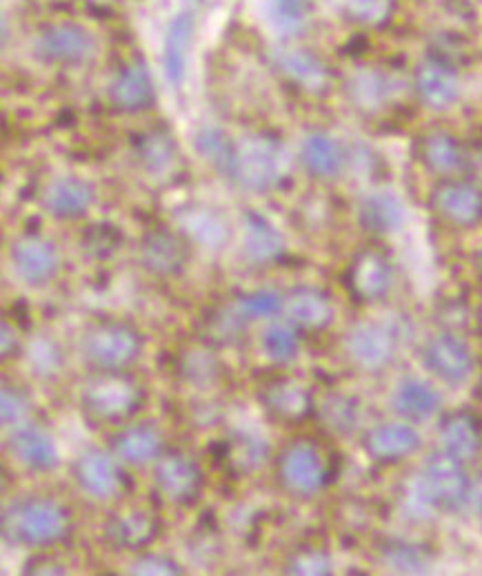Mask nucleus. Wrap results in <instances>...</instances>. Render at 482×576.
<instances>
[{
  "label": "nucleus",
  "mask_w": 482,
  "mask_h": 576,
  "mask_svg": "<svg viewBox=\"0 0 482 576\" xmlns=\"http://www.w3.org/2000/svg\"><path fill=\"white\" fill-rule=\"evenodd\" d=\"M94 36L76 22H51L42 27L33 40L36 58L58 67L82 64L94 56Z\"/></svg>",
  "instance_id": "obj_6"
},
{
  "label": "nucleus",
  "mask_w": 482,
  "mask_h": 576,
  "mask_svg": "<svg viewBox=\"0 0 482 576\" xmlns=\"http://www.w3.org/2000/svg\"><path fill=\"white\" fill-rule=\"evenodd\" d=\"M236 306L252 321V319H265V317L278 315V310L285 306V301L281 299L278 292H274L269 288H260V290H252V292L240 295L236 299Z\"/></svg>",
  "instance_id": "obj_43"
},
{
  "label": "nucleus",
  "mask_w": 482,
  "mask_h": 576,
  "mask_svg": "<svg viewBox=\"0 0 482 576\" xmlns=\"http://www.w3.org/2000/svg\"><path fill=\"white\" fill-rule=\"evenodd\" d=\"M109 100L118 111L140 113L156 102V85L145 62L134 60L120 67L109 82Z\"/></svg>",
  "instance_id": "obj_11"
},
{
  "label": "nucleus",
  "mask_w": 482,
  "mask_h": 576,
  "mask_svg": "<svg viewBox=\"0 0 482 576\" xmlns=\"http://www.w3.org/2000/svg\"><path fill=\"white\" fill-rule=\"evenodd\" d=\"M479 265H481V269H482V251H481V256H479Z\"/></svg>",
  "instance_id": "obj_53"
},
{
  "label": "nucleus",
  "mask_w": 482,
  "mask_h": 576,
  "mask_svg": "<svg viewBox=\"0 0 482 576\" xmlns=\"http://www.w3.org/2000/svg\"><path fill=\"white\" fill-rule=\"evenodd\" d=\"M441 444L447 455L468 464L479 457L482 448V428L470 413H452L441 424Z\"/></svg>",
  "instance_id": "obj_23"
},
{
  "label": "nucleus",
  "mask_w": 482,
  "mask_h": 576,
  "mask_svg": "<svg viewBox=\"0 0 482 576\" xmlns=\"http://www.w3.org/2000/svg\"><path fill=\"white\" fill-rule=\"evenodd\" d=\"M265 11L276 31L294 36L309 24L312 0H267Z\"/></svg>",
  "instance_id": "obj_38"
},
{
  "label": "nucleus",
  "mask_w": 482,
  "mask_h": 576,
  "mask_svg": "<svg viewBox=\"0 0 482 576\" xmlns=\"http://www.w3.org/2000/svg\"><path fill=\"white\" fill-rule=\"evenodd\" d=\"M278 69L303 91L316 93L327 89L329 69L309 49H283L278 51Z\"/></svg>",
  "instance_id": "obj_24"
},
{
  "label": "nucleus",
  "mask_w": 482,
  "mask_h": 576,
  "mask_svg": "<svg viewBox=\"0 0 482 576\" xmlns=\"http://www.w3.org/2000/svg\"><path fill=\"white\" fill-rule=\"evenodd\" d=\"M180 373L196 386H207L218 377V361L205 350H189L180 359Z\"/></svg>",
  "instance_id": "obj_44"
},
{
  "label": "nucleus",
  "mask_w": 482,
  "mask_h": 576,
  "mask_svg": "<svg viewBox=\"0 0 482 576\" xmlns=\"http://www.w3.org/2000/svg\"><path fill=\"white\" fill-rule=\"evenodd\" d=\"M265 406L281 421H301L312 410V395L292 379H278L265 388Z\"/></svg>",
  "instance_id": "obj_30"
},
{
  "label": "nucleus",
  "mask_w": 482,
  "mask_h": 576,
  "mask_svg": "<svg viewBox=\"0 0 482 576\" xmlns=\"http://www.w3.org/2000/svg\"><path fill=\"white\" fill-rule=\"evenodd\" d=\"M414 493L421 504L439 510H459L470 504L472 479L463 466V461L452 455L436 453L432 455L421 475L416 477Z\"/></svg>",
  "instance_id": "obj_2"
},
{
  "label": "nucleus",
  "mask_w": 482,
  "mask_h": 576,
  "mask_svg": "<svg viewBox=\"0 0 482 576\" xmlns=\"http://www.w3.org/2000/svg\"><path fill=\"white\" fill-rule=\"evenodd\" d=\"M9 346L16 348V332L7 321H2V357H9Z\"/></svg>",
  "instance_id": "obj_52"
},
{
  "label": "nucleus",
  "mask_w": 482,
  "mask_h": 576,
  "mask_svg": "<svg viewBox=\"0 0 482 576\" xmlns=\"http://www.w3.org/2000/svg\"><path fill=\"white\" fill-rule=\"evenodd\" d=\"M345 149L329 133H312L301 145V165L314 178H334L345 167Z\"/></svg>",
  "instance_id": "obj_27"
},
{
  "label": "nucleus",
  "mask_w": 482,
  "mask_h": 576,
  "mask_svg": "<svg viewBox=\"0 0 482 576\" xmlns=\"http://www.w3.org/2000/svg\"><path fill=\"white\" fill-rule=\"evenodd\" d=\"M160 530V524L154 513L145 508H131L120 515H114L107 524V539L122 550H140L149 546Z\"/></svg>",
  "instance_id": "obj_21"
},
{
  "label": "nucleus",
  "mask_w": 482,
  "mask_h": 576,
  "mask_svg": "<svg viewBox=\"0 0 482 576\" xmlns=\"http://www.w3.org/2000/svg\"><path fill=\"white\" fill-rule=\"evenodd\" d=\"M352 98L361 109H378L383 107L392 93H394V82L390 76L376 69H365L352 80Z\"/></svg>",
  "instance_id": "obj_37"
},
{
  "label": "nucleus",
  "mask_w": 482,
  "mask_h": 576,
  "mask_svg": "<svg viewBox=\"0 0 482 576\" xmlns=\"http://www.w3.org/2000/svg\"><path fill=\"white\" fill-rule=\"evenodd\" d=\"M263 350L276 364H287L298 352V335L289 324H272L263 335Z\"/></svg>",
  "instance_id": "obj_41"
},
{
  "label": "nucleus",
  "mask_w": 482,
  "mask_h": 576,
  "mask_svg": "<svg viewBox=\"0 0 482 576\" xmlns=\"http://www.w3.org/2000/svg\"><path fill=\"white\" fill-rule=\"evenodd\" d=\"M45 209L58 220L82 218L94 205V187L80 178H56L42 196Z\"/></svg>",
  "instance_id": "obj_18"
},
{
  "label": "nucleus",
  "mask_w": 482,
  "mask_h": 576,
  "mask_svg": "<svg viewBox=\"0 0 482 576\" xmlns=\"http://www.w3.org/2000/svg\"><path fill=\"white\" fill-rule=\"evenodd\" d=\"M470 504L482 517V473L472 481V493H470Z\"/></svg>",
  "instance_id": "obj_51"
},
{
  "label": "nucleus",
  "mask_w": 482,
  "mask_h": 576,
  "mask_svg": "<svg viewBox=\"0 0 482 576\" xmlns=\"http://www.w3.org/2000/svg\"><path fill=\"white\" fill-rule=\"evenodd\" d=\"M142 350V337L125 321L94 324L82 337V355L96 370H122Z\"/></svg>",
  "instance_id": "obj_5"
},
{
  "label": "nucleus",
  "mask_w": 482,
  "mask_h": 576,
  "mask_svg": "<svg viewBox=\"0 0 482 576\" xmlns=\"http://www.w3.org/2000/svg\"><path fill=\"white\" fill-rule=\"evenodd\" d=\"M189 258L187 242L169 229H151L140 238L138 262L156 278L178 276Z\"/></svg>",
  "instance_id": "obj_10"
},
{
  "label": "nucleus",
  "mask_w": 482,
  "mask_h": 576,
  "mask_svg": "<svg viewBox=\"0 0 482 576\" xmlns=\"http://www.w3.org/2000/svg\"><path fill=\"white\" fill-rule=\"evenodd\" d=\"M191 234L203 242V245H216L227 236V229L214 213H200L191 220Z\"/></svg>",
  "instance_id": "obj_49"
},
{
  "label": "nucleus",
  "mask_w": 482,
  "mask_h": 576,
  "mask_svg": "<svg viewBox=\"0 0 482 576\" xmlns=\"http://www.w3.org/2000/svg\"><path fill=\"white\" fill-rule=\"evenodd\" d=\"M136 160L149 176L165 173L176 158V142L165 129H151L136 140Z\"/></svg>",
  "instance_id": "obj_33"
},
{
  "label": "nucleus",
  "mask_w": 482,
  "mask_h": 576,
  "mask_svg": "<svg viewBox=\"0 0 482 576\" xmlns=\"http://www.w3.org/2000/svg\"><path fill=\"white\" fill-rule=\"evenodd\" d=\"M0 413H2V424L4 426H16L18 421H22V417L27 415V401L24 397L9 384H2V393H0Z\"/></svg>",
  "instance_id": "obj_47"
},
{
  "label": "nucleus",
  "mask_w": 482,
  "mask_h": 576,
  "mask_svg": "<svg viewBox=\"0 0 482 576\" xmlns=\"http://www.w3.org/2000/svg\"><path fill=\"white\" fill-rule=\"evenodd\" d=\"M116 457L127 466H145L160 457L163 439L151 424L129 426L111 439Z\"/></svg>",
  "instance_id": "obj_25"
},
{
  "label": "nucleus",
  "mask_w": 482,
  "mask_h": 576,
  "mask_svg": "<svg viewBox=\"0 0 482 576\" xmlns=\"http://www.w3.org/2000/svg\"><path fill=\"white\" fill-rule=\"evenodd\" d=\"M154 481L158 490L174 504H189L198 497L203 475L198 466L183 453L171 450L156 459Z\"/></svg>",
  "instance_id": "obj_12"
},
{
  "label": "nucleus",
  "mask_w": 482,
  "mask_h": 576,
  "mask_svg": "<svg viewBox=\"0 0 482 576\" xmlns=\"http://www.w3.org/2000/svg\"><path fill=\"white\" fill-rule=\"evenodd\" d=\"M287 573L305 576L329 575L332 559L323 550H303L292 557Z\"/></svg>",
  "instance_id": "obj_46"
},
{
  "label": "nucleus",
  "mask_w": 482,
  "mask_h": 576,
  "mask_svg": "<svg viewBox=\"0 0 482 576\" xmlns=\"http://www.w3.org/2000/svg\"><path fill=\"white\" fill-rule=\"evenodd\" d=\"M122 245V234L118 227L109 225V222H100V225H91L82 238H80V247L82 251L94 258V260H107L111 258Z\"/></svg>",
  "instance_id": "obj_40"
},
{
  "label": "nucleus",
  "mask_w": 482,
  "mask_h": 576,
  "mask_svg": "<svg viewBox=\"0 0 482 576\" xmlns=\"http://www.w3.org/2000/svg\"><path fill=\"white\" fill-rule=\"evenodd\" d=\"M392 406L399 417H403L412 424H421V421L432 419L439 413L441 395L425 379L405 377L399 381V386L392 395Z\"/></svg>",
  "instance_id": "obj_22"
},
{
  "label": "nucleus",
  "mask_w": 482,
  "mask_h": 576,
  "mask_svg": "<svg viewBox=\"0 0 482 576\" xmlns=\"http://www.w3.org/2000/svg\"><path fill=\"white\" fill-rule=\"evenodd\" d=\"M432 202L456 227H472L482 220V189L476 182L445 180L434 189Z\"/></svg>",
  "instance_id": "obj_14"
},
{
  "label": "nucleus",
  "mask_w": 482,
  "mask_h": 576,
  "mask_svg": "<svg viewBox=\"0 0 482 576\" xmlns=\"http://www.w3.org/2000/svg\"><path fill=\"white\" fill-rule=\"evenodd\" d=\"M345 348L350 359L358 368L367 373H378L394 361L399 339L396 332L385 324L361 321L347 332Z\"/></svg>",
  "instance_id": "obj_8"
},
{
  "label": "nucleus",
  "mask_w": 482,
  "mask_h": 576,
  "mask_svg": "<svg viewBox=\"0 0 482 576\" xmlns=\"http://www.w3.org/2000/svg\"><path fill=\"white\" fill-rule=\"evenodd\" d=\"M463 167H468V171L476 180V185L482 182V147H474L472 151L465 153Z\"/></svg>",
  "instance_id": "obj_50"
},
{
  "label": "nucleus",
  "mask_w": 482,
  "mask_h": 576,
  "mask_svg": "<svg viewBox=\"0 0 482 576\" xmlns=\"http://www.w3.org/2000/svg\"><path fill=\"white\" fill-rule=\"evenodd\" d=\"M278 479L294 495H316L327 484V466L323 455L307 441L292 444L278 457Z\"/></svg>",
  "instance_id": "obj_7"
},
{
  "label": "nucleus",
  "mask_w": 482,
  "mask_h": 576,
  "mask_svg": "<svg viewBox=\"0 0 482 576\" xmlns=\"http://www.w3.org/2000/svg\"><path fill=\"white\" fill-rule=\"evenodd\" d=\"M283 176V145L267 131H256L236 142L234 180L252 191L272 189Z\"/></svg>",
  "instance_id": "obj_4"
},
{
  "label": "nucleus",
  "mask_w": 482,
  "mask_h": 576,
  "mask_svg": "<svg viewBox=\"0 0 482 576\" xmlns=\"http://www.w3.org/2000/svg\"><path fill=\"white\" fill-rule=\"evenodd\" d=\"M227 457L240 470L258 468L267 457V444L263 437L252 433H236L227 441Z\"/></svg>",
  "instance_id": "obj_39"
},
{
  "label": "nucleus",
  "mask_w": 482,
  "mask_h": 576,
  "mask_svg": "<svg viewBox=\"0 0 482 576\" xmlns=\"http://www.w3.org/2000/svg\"><path fill=\"white\" fill-rule=\"evenodd\" d=\"M73 477L78 486L94 499H107L118 488V470L109 455L100 450L82 453L73 466Z\"/></svg>",
  "instance_id": "obj_26"
},
{
  "label": "nucleus",
  "mask_w": 482,
  "mask_h": 576,
  "mask_svg": "<svg viewBox=\"0 0 482 576\" xmlns=\"http://www.w3.org/2000/svg\"><path fill=\"white\" fill-rule=\"evenodd\" d=\"M414 87L423 105L430 109H450L461 93V82L456 69L443 58L425 60L414 76Z\"/></svg>",
  "instance_id": "obj_15"
},
{
  "label": "nucleus",
  "mask_w": 482,
  "mask_h": 576,
  "mask_svg": "<svg viewBox=\"0 0 482 576\" xmlns=\"http://www.w3.org/2000/svg\"><path fill=\"white\" fill-rule=\"evenodd\" d=\"M358 220L365 231L385 236V234H394L396 229L403 227L405 209H403V202L394 193L378 191V193L367 196L361 202Z\"/></svg>",
  "instance_id": "obj_29"
},
{
  "label": "nucleus",
  "mask_w": 482,
  "mask_h": 576,
  "mask_svg": "<svg viewBox=\"0 0 482 576\" xmlns=\"http://www.w3.org/2000/svg\"><path fill=\"white\" fill-rule=\"evenodd\" d=\"M129 573H131V575L142 576H171L180 575L183 570H180V566H178L176 562H171V559H167V557H160V555H145V557H140V559L134 562V566H131Z\"/></svg>",
  "instance_id": "obj_48"
},
{
  "label": "nucleus",
  "mask_w": 482,
  "mask_h": 576,
  "mask_svg": "<svg viewBox=\"0 0 482 576\" xmlns=\"http://www.w3.org/2000/svg\"><path fill=\"white\" fill-rule=\"evenodd\" d=\"M142 401V390L120 370H100L82 390V408L98 421H122Z\"/></svg>",
  "instance_id": "obj_3"
},
{
  "label": "nucleus",
  "mask_w": 482,
  "mask_h": 576,
  "mask_svg": "<svg viewBox=\"0 0 482 576\" xmlns=\"http://www.w3.org/2000/svg\"><path fill=\"white\" fill-rule=\"evenodd\" d=\"M347 13L361 24H383L392 16V0H347Z\"/></svg>",
  "instance_id": "obj_45"
},
{
  "label": "nucleus",
  "mask_w": 482,
  "mask_h": 576,
  "mask_svg": "<svg viewBox=\"0 0 482 576\" xmlns=\"http://www.w3.org/2000/svg\"><path fill=\"white\" fill-rule=\"evenodd\" d=\"M481 324H482V306H481Z\"/></svg>",
  "instance_id": "obj_54"
},
{
  "label": "nucleus",
  "mask_w": 482,
  "mask_h": 576,
  "mask_svg": "<svg viewBox=\"0 0 482 576\" xmlns=\"http://www.w3.org/2000/svg\"><path fill=\"white\" fill-rule=\"evenodd\" d=\"M425 366L445 384L461 386L474 373V355L465 339L454 332L434 335L423 348Z\"/></svg>",
  "instance_id": "obj_9"
},
{
  "label": "nucleus",
  "mask_w": 482,
  "mask_h": 576,
  "mask_svg": "<svg viewBox=\"0 0 482 576\" xmlns=\"http://www.w3.org/2000/svg\"><path fill=\"white\" fill-rule=\"evenodd\" d=\"M58 251L42 238L24 236L11 247V267L16 276L31 287L51 282L58 274Z\"/></svg>",
  "instance_id": "obj_13"
},
{
  "label": "nucleus",
  "mask_w": 482,
  "mask_h": 576,
  "mask_svg": "<svg viewBox=\"0 0 482 576\" xmlns=\"http://www.w3.org/2000/svg\"><path fill=\"white\" fill-rule=\"evenodd\" d=\"M321 413H323V421L336 433H352L358 424V404L356 399L345 395L327 397Z\"/></svg>",
  "instance_id": "obj_42"
},
{
  "label": "nucleus",
  "mask_w": 482,
  "mask_h": 576,
  "mask_svg": "<svg viewBox=\"0 0 482 576\" xmlns=\"http://www.w3.org/2000/svg\"><path fill=\"white\" fill-rule=\"evenodd\" d=\"M421 160L430 171L439 176H450L463 167L465 151L454 136L445 131H434L421 140Z\"/></svg>",
  "instance_id": "obj_32"
},
{
  "label": "nucleus",
  "mask_w": 482,
  "mask_h": 576,
  "mask_svg": "<svg viewBox=\"0 0 482 576\" xmlns=\"http://www.w3.org/2000/svg\"><path fill=\"white\" fill-rule=\"evenodd\" d=\"M394 285V269L390 260L376 251H363L350 267V287L358 299H383Z\"/></svg>",
  "instance_id": "obj_17"
},
{
  "label": "nucleus",
  "mask_w": 482,
  "mask_h": 576,
  "mask_svg": "<svg viewBox=\"0 0 482 576\" xmlns=\"http://www.w3.org/2000/svg\"><path fill=\"white\" fill-rule=\"evenodd\" d=\"M194 147L203 160H207L218 173L234 180V167H236V142L227 133L214 127H205L196 133Z\"/></svg>",
  "instance_id": "obj_35"
},
{
  "label": "nucleus",
  "mask_w": 482,
  "mask_h": 576,
  "mask_svg": "<svg viewBox=\"0 0 482 576\" xmlns=\"http://www.w3.org/2000/svg\"><path fill=\"white\" fill-rule=\"evenodd\" d=\"M363 446L372 459L394 464L412 457L421 448V435L410 424H381L365 433Z\"/></svg>",
  "instance_id": "obj_16"
},
{
  "label": "nucleus",
  "mask_w": 482,
  "mask_h": 576,
  "mask_svg": "<svg viewBox=\"0 0 482 576\" xmlns=\"http://www.w3.org/2000/svg\"><path fill=\"white\" fill-rule=\"evenodd\" d=\"M283 247L285 242L278 229L260 213L249 211L245 218V240H243L245 256L256 265H265L276 260L283 254Z\"/></svg>",
  "instance_id": "obj_31"
},
{
  "label": "nucleus",
  "mask_w": 482,
  "mask_h": 576,
  "mask_svg": "<svg viewBox=\"0 0 482 576\" xmlns=\"http://www.w3.org/2000/svg\"><path fill=\"white\" fill-rule=\"evenodd\" d=\"M247 321L249 319L236 306V301H234V306L214 308L203 319L205 339L214 346H234L243 339V335L247 330Z\"/></svg>",
  "instance_id": "obj_34"
},
{
  "label": "nucleus",
  "mask_w": 482,
  "mask_h": 576,
  "mask_svg": "<svg viewBox=\"0 0 482 576\" xmlns=\"http://www.w3.org/2000/svg\"><path fill=\"white\" fill-rule=\"evenodd\" d=\"M69 513L49 497H27L2 515V535L7 542L24 548H47L65 539Z\"/></svg>",
  "instance_id": "obj_1"
},
{
  "label": "nucleus",
  "mask_w": 482,
  "mask_h": 576,
  "mask_svg": "<svg viewBox=\"0 0 482 576\" xmlns=\"http://www.w3.org/2000/svg\"><path fill=\"white\" fill-rule=\"evenodd\" d=\"M194 38V13L183 11L167 24L163 40V71L169 85L180 87L187 73V53Z\"/></svg>",
  "instance_id": "obj_20"
},
{
  "label": "nucleus",
  "mask_w": 482,
  "mask_h": 576,
  "mask_svg": "<svg viewBox=\"0 0 482 576\" xmlns=\"http://www.w3.org/2000/svg\"><path fill=\"white\" fill-rule=\"evenodd\" d=\"M285 310L289 321L305 330H321L329 326L336 315L332 297L314 287L294 288L285 299Z\"/></svg>",
  "instance_id": "obj_19"
},
{
  "label": "nucleus",
  "mask_w": 482,
  "mask_h": 576,
  "mask_svg": "<svg viewBox=\"0 0 482 576\" xmlns=\"http://www.w3.org/2000/svg\"><path fill=\"white\" fill-rule=\"evenodd\" d=\"M11 453L24 468L36 473H47L58 466V448L53 439L36 426H24L11 437Z\"/></svg>",
  "instance_id": "obj_28"
},
{
  "label": "nucleus",
  "mask_w": 482,
  "mask_h": 576,
  "mask_svg": "<svg viewBox=\"0 0 482 576\" xmlns=\"http://www.w3.org/2000/svg\"><path fill=\"white\" fill-rule=\"evenodd\" d=\"M381 557H383V564L390 570L401 573V575L427 573V568L432 564V557H430L427 548H423L419 544H412V542H401V539L387 542L381 550Z\"/></svg>",
  "instance_id": "obj_36"
}]
</instances>
